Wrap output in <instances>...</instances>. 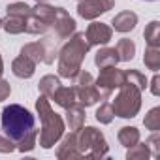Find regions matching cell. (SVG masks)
Instances as JSON below:
<instances>
[{"mask_svg": "<svg viewBox=\"0 0 160 160\" xmlns=\"http://www.w3.org/2000/svg\"><path fill=\"white\" fill-rule=\"evenodd\" d=\"M143 124H145V128L151 130V132L160 130V108H152V109L145 115Z\"/></svg>", "mask_w": 160, "mask_h": 160, "instance_id": "obj_26", "label": "cell"}, {"mask_svg": "<svg viewBox=\"0 0 160 160\" xmlns=\"http://www.w3.org/2000/svg\"><path fill=\"white\" fill-rule=\"evenodd\" d=\"M143 62L149 70L158 72L160 70V47H147L143 55Z\"/></svg>", "mask_w": 160, "mask_h": 160, "instance_id": "obj_24", "label": "cell"}, {"mask_svg": "<svg viewBox=\"0 0 160 160\" xmlns=\"http://www.w3.org/2000/svg\"><path fill=\"white\" fill-rule=\"evenodd\" d=\"M113 28L117 30V32H130V30H134V27L138 25V15L134 13V12H130V10H126V12H121V13H117L115 17H113Z\"/></svg>", "mask_w": 160, "mask_h": 160, "instance_id": "obj_14", "label": "cell"}, {"mask_svg": "<svg viewBox=\"0 0 160 160\" xmlns=\"http://www.w3.org/2000/svg\"><path fill=\"white\" fill-rule=\"evenodd\" d=\"M51 100H55V104H57V106H60V108L68 109L70 106L77 104L75 89H73V87H62V85H60V87L55 91V94L51 96Z\"/></svg>", "mask_w": 160, "mask_h": 160, "instance_id": "obj_16", "label": "cell"}, {"mask_svg": "<svg viewBox=\"0 0 160 160\" xmlns=\"http://www.w3.org/2000/svg\"><path fill=\"white\" fill-rule=\"evenodd\" d=\"M0 28H2V19H0Z\"/></svg>", "mask_w": 160, "mask_h": 160, "instance_id": "obj_35", "label": "cell"}, {"mask_svg": "<svg viewBox=\"0 0 160 160\" xmlns=\"http://www.w3.org/2000/svg\"><path fill=\"white\" fill-rule=\"evenodd\" d=\"M113 6H115V0H79L77 13H79V17L92 21V19L100 17L102 13L109 12Z\"/></svg>", "mask_w": 160, "mask_h": 160, "instance_id": "obj_8", "label": "cell"}, {"mask_svg": "<svg viewBox=\"0 0 160 160\" xmlns=\"http://www.w3.org/2000/svg\"><path fill=\"white\" fill-rule=\"evenodd\" d=\"M145 143H147V147H149V151H151L152 156H160V136H158V130L152 132V136Z\"/></svg>", "mask_w": 160, "mask_h": 160, "instance_id": "obj_31", "label": "cell"}, {"mask_svg": "<svg viewBox=\"0 0 160 160\" xmlns=\"http://www.w3.org/2000/svg\"><path fill=\"white\" fill-rule=\"evenodd\" d=\"M77 149L85 158H102L109 151L104 134L94 126H81L77 130Z\"/></svg>", "mask_w": 160, "mask_h": 160, "instance_id": "obj_4", "label": "cell"}, {"mask_svg": "<svg viewBox=\"0 0 160 160\" xmlns=\"http://www.w3.org/2000/svg\"><path fill=\"white\" fill-rule=\"evenodd\" d=\"M2 132L12 141H15L17 151H21V152H30L36 147V138H38L36 119L27 108H23L19 104H10L4 108Z\"/></svg>", "mask_w": 160, "mask_h": 160, "instance_id": "obj_1", "label": "cell"}, {"mask_svg": "<svg viewBox=\"0 0 160 160\" xmlns=\"http://www.w3.org/2000/svg\"><path fill=\"white\" fill-rule=\"evenodd\" d=\"M94 62L98 68H106V66H117L121 62V58H119V53L115 47H102V49H98Z\"/></svg>", "mask_w": 160, "mask_h": 160, "instance_id": "obj_17", "label": "cell"}, {"mask_svg": "<svg viewBox=\"0 0 160 160\" xmlns=\"http://www.w3.org/2000/svg\"><path fill=\"white\" fill-rule=\"evenodd\" d=\"M36 111L42 121V132H40V145L43 149H51L58 143V139L64 136V121L60 115H57L51 106L49 98L42 94L36 100Z\"/></svg>", "mask_w": 160, "mask_h": 160, "instance_id": "obj_3", "label": "cell"}, {"mask_svg": "<svg viewBox=\"0 0 160 160\" xmlns=\"http://www.w3.org/2000/svg\"><path fill=\"white\" fill-rule=\"evenodd\" d=\"M51 27L55 28V34L60 40L70 38V34L75 32V21L70 17V13L64 8H55V19L51 23Z\"/></svg>", "mask_w": 160, "mask_h": 160, "instance_id": "obj_9", "label": "cell"}, {"mask_svg": "<svg viewBox=\"0 0 160 160\" xmlns=\"http://www.w3.org/2000/svg\"><path fill=\"white\" fill-rule=\"evenodd\" d=\"M117 138H119V143L128 149V147H132V145H136L139 141V130L136 126H122L119 130Z\"/></svg>", "mask_w": 160, "mask_h": 160, "instance_id": "obj_18", "label": "cell"}, {"mask_svg": "<svg viewBox=\"0 0 160 160\" xmlns=\"http://www.w3.org/2000/svg\"><path fill=\"white\" fill-rule=\"evenodd\" d=\"M113 117H115V113H113L111 104H102V106L96 109V121L102 122V124H109V122L113 121Z\"/></svg>", "mask_w": 160, "mask_h": 160, "instance_id": "obj_29", "label": "cell"}, {"mask_svg": "<svg viewBox=\"0 0 160 160\" xmlns=\"http://www.w3.org/2000/svg\"><path fill=\"white\" fill-rule=\"evenodd\" d=\"M25 17H15V15H8L6 21H2V28L8 34H21L25 32Z\"/></svg>", "mask_w": 160, "mask_h": 160, "instance_id": "obj_21", "label": "cell"}, {"mask_svg": "<svg viewBox=\"0 0 160 160\" xmlns=\"http://www.w3.org/2000/svg\"><path fill=\"white\" fill-rule=\"evenodd\" d=\"M57 158L58 160H70V158H83L77 149V130H72L68 136L62 138V143L57 147Z\"/></svg>", "mask_w": 160, "mask_h": 160, "instance_id": "obj_11", "label": "cell"}, {"mask_svg": "<svg viewBox=\"0 0 160 160\" xmlns=\"http://www.w3.org/2000/svg\"><path fill=\"white\" fill-rule=\"evenodd\" d=\"M47 28H49V25H45L34 13H30L25 21V32H28V34H43V32H47Z\"/></svg>", "mask_w": 160, "mask_h": 160, "instance_id": "obj_23", "label": "cell"}, {"mask_svg": "<svg viewBox=\"0 0 160 160\" xmlns=\"http://www.w3.org/2000/svg\"><path fill=\"white\" fill-rule=\"evenodd\" d=\"M151 92H152L154 96L160 94V77H158V75H154L152 81H151Z\"/></svg>", "mask_w": 160, "mask_h": 160, "instance_id": "obj_33", "label": "cell"}, {"mask_svg": "<svg viewBox=\"0 0 160 160\" xmlns=\"http://www.w3.org/2000/svg\"><path fill=\"white\" fill-rule=\"evenodd\" d=\"M145 42L149 47H160V23L158 21H151L143 32Z\"/></svg>", "mask_w": 160, "mask_h": 160, "instance_id": "obj_20", "label": "cell"}, {"mask_svg": "<svg viewBox=\"0 0 160 160\" xmlns=\"http://www.w3.org/2000/svg\"><path fill=\"white\" fill-rule=\"evenodd\" d=\"M58 87H60V79H58V77H55V75H43V77L40 79V85H38L40 92H42V94H45L47 98H51Z\"/></svg>", "mask_w": 160, "mask_h": 160, "instance_id": "obj_19", "label": "cell"}, {"mask_svg": "<svg viewBox=\"0 0 160 160\" xmlns=\"http://www.w3.org/2000/svg\"><path fill=\"white\" fill-rule=\"evenodd\" d=\"M77 81H75V98L79 102V106H83V108H91L94 106L96 102L104 100L102 92L98 91L96 83H94V77L89 73V72H79L77 73Z\"/></svg>", "mask_w": 160, "mask_h": 160, "instance_id": "obj_6", "label": "cell"}, {"mask_svg": "<svg viewBox=\"0 0 160 160\" xmlns=\"http://www.w3.org/2000/svg\"><path fill=\"white\" fill-rule=\"evenodd\" d=\"M147 2H156V0H147Z\"/></svg>", "mask_w": 160, "mask_h": 160, "instance_id": "obj_37", "label": "cell"}, {"mask_svg": "<svg viewBox=\"0 0 160 160\" xmlns=\"http://www.w3.org/2000/svg\"><path fill=\"white\" fill-rule=\"evenodd\" d=\"M85 108L79 106V104H73L66 109V122L70 126V130H79L83 124H85Z\"/></svg>", "mask_w": 160, "mask_h": 160, "instance_id": "obj_15", "label": "cell"}, {"mask_svg": "<svg viewBox=\"0 0 160 160\" xmlns=\"http://www.w3.org/2000/svg\"><path fill=\"white\" fill-rule=\"evenodd\" d=\"M6 13H8V15L25 17V19H27V17L32 13V8L27 6V4H23V2H13V4H10V6L6 8Z\"/></svg>", "mask_w": 160, "mask_h": 160, "instance_id": "obj_28", "label": "cell"}, {"mask_svg": "<svg viewBox=\"0 0 160 160\" xmlns=\"http://www.w3.org/2000/svg\"><path fill=\"white\" fill-rule=\"evenodd\" d=\"M36 2H45V0H36Z\"/></svg>", "mask_w": 160, "mask_h": 160, "instance_id": "obj_36", "label": "cell"}, {"mask_svg": "<svg viewBox=\"0 0 160 160\" xmlns=\"http://www.w3.org/2000/svg\"><path fill=\"white\" fill-rule=\"evenodd\" d=\"M94 83L98 91L102 92L104 100H108L115 89H121L126 83V73L124 70H119L117 66H106V68H100V75Z\"/></svg>", "mask_w": 160, "mask_h": 160, "instance_id": "obj_7", "label": "cell"}, {"mask_svg": "<svg viewBox=\"0 0 160 160\" xmlns=\"http://www.w3.org/2000/svg\"><path fill=\"white\" fill-rule=\"evenodd\" d=\"M117 53H119V58L121 60H132L134 58V55H136V43L132 42V40H128V38H122V40H119V43H117Z\"/></svg>", "mask_w": 160, "mask_h": 160, "instance_id": "obj_22", "label": "cell"}, {"mask_svg": "<svg viewBox=\"0 0 160 160\" xmlns=\"http://www.w3.org/2000/svg\"><path fill=\"white\" fill-rule=\"evenodd\" d=\"M91 45L87 42L85 32H75L70 42H66L62 45V49L58 51V73L60 77L66 79H75L77 73L81 72V62L85 58V55L89 53Z\"/></svg>", "mask_w": 160, "mask_h": 160, "instance_id": "obj_2", "label": "cell"}, {"mask_svg": "<svg viewBox=\"0 0 160 160\" xmlns=\"http://www.w3.org/2000/svg\"><path fill=\"white\" fill-rule=\"evenodd\" d=\"M10 92H12V87H10V83L6 81V79H2V77H0V102L8 100V98H10Z\"/></svg>", "mask_w": 160, "mask_h": 160, "instance_id": "obj_32", "label": "cell"}, {"mask_svg": "<svg viewBox=\"0 0 160 160\" xmlns=\"http://www.w3.org/2000/svg\"><path fill=\"white\" fill-rule=\"evenodd\" d=\"M2 72H4V60H2V55H0V77H2Z\"/></svg>", "mask_w": 160, "mask_h": 160, "instance_id": "obj_34", "label": "cell"}, {"mask_svg": "<svg viewBox=\"0 0 160 160\" xmlns=\"http://www.w3.org/2000/svg\"><path fill=\"white\" fill-rule=\"evenodd\" d=\"M21 55H25V57H28L30 60H34V62H45V64H51L53 62V51H49L47 49V45L45 43H40V42H34V43H27V45H23V49H21Z\"/></svg>", "mask_w": 160, "mask_h": 160, "instance_id": "obj_12", "label": "cell"}, {"mask_svg": "<svg viewBox=\"0 0 160 160\" xmlns=\"http://www.w3.org/2000/svg\"><path fill=\"white\" fill-rule=\"evenodd\" d=\"M15 149H17L15 141H12V139L2 132V128H0V152H13Z\"/></svg>", "mask_w": 160, "mask_h": 160, "instance_id": "obj_30", "label": "cell"}, {"mask_svg": "<svg viewBox=\"0 0 160 160\" xmlns=\"http://www.w3.org/2000/svg\"><path fill=\"white\" fill-rule=\"evenodd\" d=\"M151 156V151H149V147H147V143H136V145H132V147H128V151H126V158L128 160H147Z\"/></svg>", "mask_w": 160, "mask_h": 160, "instance_id": "obj_25", "label": "cell"}, {"mask_svg": "<svg viewBox=\"0 0 160 160\" xmlns=\"http://www.w3.org/2000/svg\"><path fill=\"white\" fill-rule=\"evenodd\" d=\"M85 36H87L89 45H98L100 47V45H106L111 40L113 28L109 25H106V23H91L87 32H85Z\"/></svg>", "mask_w": 160, "mask_h": 160, "instance_id": "obj_10", "label": "cell"}, {"mask_svg": "<svg viewBox=\"0 0 160 160\" xmlns=\"http://www.w3.org/2000/svg\"><path fill=\"white\" fill-rule=\"evenodd\" d=\"M34 70H36V62L30 60V58L25 57V55H19V57L12 62V72H13V75L21 77V79L32 77V75H34Z\"/></svg>", "mask_w": 160, "mask_h": 160, "instance_id": "obj_13", "label": "cell"}, {"mask_svg": "<svg viewBox=\"0 0 160 160\" xmlns=\"http://www.w3.org/2000/svg\"><path fill=\"white\" fill-rule=\"evenodd\" d=\"M111 108H113V113L117 117H122V119L136 117L138 111H139V108H141V91L136 85H132V83L126 81L121 87V92L113 100Z\"/></svg>", "mask_w": 160, "mask_h": 160, "instance_id": "obj_5", "label": "cell"}, {"mask_svg": "<svg viewBox=\"0 0 160 160\" xmlns=\"http://www.w3.org/2000/svg\"><path fill=\"white\" fill-rule=\"evenodd\" d=\"M124 73H126V81H128V83L136 85L139 91H145L147 79H145V75H143L141 72H138V70H124Z\"/></svg>", "mask_w": 160, "mask_h": 160, "instance_id": "obj_27", "label": "cell"}]
</instances>
